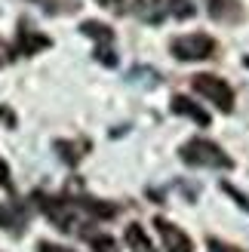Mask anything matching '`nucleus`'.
I'll use <instances>...</instances> for the list:
<instances>
[{
    "label": "nucleus",
    "mask_w": 249,
    "mask_h": 252,
    "mask_svg": "<svg viewBox=\"0 0 249 252\" xmlns=\"http://www.w3.org/2000/svg\"><path fill=\"white\" fill-rule=\"evenodd\" d=\"M169 53L179 62H203V59H213L216 40L209 34H203V31H194V34L176 37V40L169 43Z\"/></svg>",
    "instance_id": "obj_2"
},
{
    "label": "nucleus",
    "mask_w": 249,
    "mask_h": 252,
    "mask_svg": "<svg viewBox=\"0 0 249 252\" xmlns=\"http://www.w3.org/2000/svg\"><path fill=\"white\" fill-rule=\"evenodd\" d=\"M77 0H46V12H74Z\"/></svg>",
    "instance_id": "obj_16"
},
{
    "label": "nucleus",
    "mask_w": 249,
    "mask_h": 252,
    "mask_svg": "<svg viewBox=\"0 0 249 252\" xmlns=\"http://www.w3.org/2000/svg\"><path fill=\"white\" fill-rule=\"evenodd\" d=\"M77 203H80L83 212H90V216H95V219H114V216H117V206H114V203H105V200L90 197V194H83Z\"/></svg>",
    "instance_id": "obj_11"
},
{
    "label": "nucleus",
    "mask_w": 249,
    "mask_h": 252,
    "mask_svg": "<svg viewBox=\"0 0 249 252\" xmlns=\"http://www.w3.org/2000/svg\"><path fill=\"white\" fill-rule=\"evenodd\" d=\"M191 83H194V90L203 98H209V102L221 111V114H231L234 111V90H231L228 80L216 77V74H194Z\"/></svg>",
    "instance_id": "obj_3"
},
{
    "label": "nucleus",
    "mask_w": 249,
    "mask_h": 252,
    "mask_svg": "<svg viewBox=\"0 0 249 252\" xmlns=\"http://www.w3.org/2000/svg\"><path fill=\"white\" fill-rule=\"evenodd\" d=\"M6 59H9V53H6L3 46H0V62H6Z\"/></svg>",
    "instance_id": "obj_23"
},
{
    "label": "nucleus",
    "mask_w": 249,
    "mask_h": 252,
    "mask_svg": "<svg viewBox=\"0 0 249 252\" xmlns=\"http://www.w3.org/2000/svg\"><path fill=\"white\" fill-rule=\"evenodd\" d=\"M179 157L188 166H203V169H234V160L225 154V148L216 145L213 138H191L179 148Z\"/></svg>",
    "instance_id": "obj_1"
},
{
    "label": "nucleus",
    "mask_w": 249,
    "mask_h": 252,
    "mask_svg": "<svg viewBox=\"0 0 249 252\" xmlns=\"http://www.w3.org/2000/svg\"><path fill=\"white\" fill-rule=\"evenodd\" d=\"M95 3H102L111 12H123V9H126V0H95Z\"/></svg>",
    "instance_id": "obj_20"
},
{
    "label": "nucleus",
    "mask_w": 249,
    "mask_h": 252,
    "mask_svg": "<svg viewBox=\"0 0 249 252\" xmlns=\"http://www.w3.org/2000/svg\"><path fill=\"white\" fill-rule=\"evenodd\" d=\"M221 188H225V194H228V197L234 200V203H237V206H243V209L249 212V197H246L243 191H237V188H234V185H228V182L221 185Z\"/></svg>",
    "instance_id": "obj_17"
},
{
    "label": "nucleus",
    "mask_w": 249,
    "mask_h": 252,
    "mask_svg": "<svg viewBox=\"0 0 249 252\" xmlns=\"http://www.w3.org/2000/svg\"><path fill=\"white\" fill-rule=\"evenodd\" d=\"M90 246H93V252H120L117 243H114V237H105V234L90 237Z\"/></svg>",
    "instance_id": "obj_15"
},
{
    "label": "nucleus",
    "mask_w": 249,
    "mask_h": 252,
    "mask_svg": "<svg viewBox=\"0 0 249 252\" xmlns=\"http://www.w3.org/2000/svg\"><path fill=\"white\" fill-rule=\"evenodd\" d=\"M22 224H25V216L12 206V203H0V228L3 231H22Z\"/></svg>",
    "instance_id": "obj_12"
},
{
    "label": "nucleus",
    "mask_w": 249,
    "mask_h": 252,
    "mask_svg": "<svg viewBox=\"0 0 249 252\" xmlns=\"http://www.w3.org/2000/svg\"><path fill=\"white\" fill-rule=\"evenodd\" d=\"M126 243H129L132 252H157L151 246V240H148V234H145L142 224H129V228H126Z\"/></svg>",
    "instance_id": "obj_13"
},
{
    "label": "nucleus",
    "mask_w": 249,
    "mask_h": 252,
    "mask_svg": "<svg viewBox=\"0 0 249 252\" xmlns=\"http://www.w3.org/2000/svg\"><path fill=\"white\" fill-rule=\"evenodd\" d=\"M80 34L98 43V46H95V59L102 62L105 68H114V65H117V56H114V31H111L105 22L86 19V22H80Z\"/></svg>",
    "instance_id": "obj_4"
},
{
    "label": "nucleus",
    "mask_w": 249,
    "mask_h": 252,
    "mask_svg": "<svg viewBox=\"0 0 249 252\" xmlns=\"http://www.w3.org/2000/svg\"><path fill=\"white\" fill-rule=\"evenodd\" d=\"M169 108H172V114H182V117H191L197 126H209V114L203 108H197L188 95H172V102H169Z\"/></svg>",
    "instance_id": "obj_9"
},
{
    "label": "nucleus",
    "mask_w": 249,
    "mask_h": 252,
    "mask_svg": "<svg viewBox=\"0 0 249 252\" xmlns=\"http://www.w3.org/2000/svg\"><path fill=\"white\" fill-rule=\"evenodd\" d=\"M209 3V16L216 22H225V25H234L243 19V9H240V0H206Z\"/></svg>",
    "instance_id": "obj_8"
},
{
    "label": "nucleus",
    "mask_w": 249,
    "mask_h": 252,
    "mask_svg": "<svg viewBox=\"0 0 249 252\" xmlns=\"http://www.w3.org/2000/svg\"><path fill=\"white\" fill-rule=\"evenodd\" d=\"M206 246H209V252H240L237 246H231V243H225V240H218V237H209Z\"/></svg>",
    "instance_id": "obj_18"
},
{
    "label": "nucleus",
    "mask_w": 249,
    "mask_h": 252,
    "mask_svg": "<svg viewBox=\"0 0 249 252\" xmlns=\"http://www.w3.org/2000/svg\"><path fill=\"white\" fill-rule=\"evenodd\" d=\"M0 120H6L9 126H16V117H12V111H6V108H0Z\"/></svg>",
    "instance_id": "obj_22"
},
{
    "label": "nucleus",
    "mask_w": 249,
    "mask_h": 252,
    "mask_svg": "<svg viewBox=\"0 0 249 252\" xmlns=\"http://www.w3.org/2000/svg\"><path fill=\"white\" fill-rule=\"evenodd\" d=\"M166 6L176 19H194V12H197L191 0H166Z\"/></svg>",
    "instance_id": "obj_14"
},
{
    "label": "nucleus",
    "mask_w": 249,
    "mask_h": 252,
    "mask_svg": "<svg viewBox=\"0 0 249 252\" xmlns=\"http://www.w3.org/2000/svg\"><path fill=\"white\" fill-rule=\"evenodd\" d=\"M53 148H56V154L62 157V163L77 166V163L93 151V142H90V138H74V142H71V138H56Z\"/></svg>",
    "instance_id": "obj_7"
},
{
    "label": "nucleus",
    "mask_w": 249,
    "mask_h": 252,
    "mask_svg": "<svg viewBox=\"0 0 249 252\" xmlns=\"http://www.w3.org/2000/svg\"><path fill=\"white\" fill-rule=\"evenodd\" d=\"M246 68H249V56H246Z\"/></svg>",
    "instance_id": "obj_24"
},
{
    "label": "nucleus",
    "mask_w": 249,
    "mask_h": 252,
    "mask_svg": "<svg viewBox=\"0 0 249 252\" xmlns=\"http://www.w3.org/2000/svg\"><path fill=\"white\" fill-rule=\"evenodd\" d=\"M154 228H157V234H160V240H163V249H166V252H194L191 237L185 234L179 224H172V221H166L163 216H157V219H154Z\"/></svg>",
    "instance_id": "obj_5"
},
{
    "label": "nucleus",
    "mask_w": 249,
    "mask_h": 252,
    "mask_svg": "<svg viewBox=\"0 0 249 252\" xmlns=\"http://www.w3.org/2000/svg\"><path fill=\"white\" fill-rule=\"evenodd\" d=\"M135 16L145 25H160L166 16V6H163V0H135Z\"/></svg>",
    "instance_id": "obj_10"
},
{
    "label": "nucleus",
    "mask_w": 249,
    "mask_h": 252,
    "mask_svg": "<svg viewBox=\"0 0 249 252\" xmlns=\"http://www.w3.org/2000/svg\"><path fill=\"white\" fill-rule=\"evenodd\" d=\"M53 46V40H49L46 34L34 31L28 22H19V31H16V49L22 56H37L40 49H49Z\"/></svg>",
    "instance_id": "obj_6"
},
{
    "label": "nucleus",
    "mask_w": 249,
    "mask_h": 252,
    "mask_svg": "<svg viewBox=\"0 0 249 252\" xmlns=\"http://www.w3.org/2000/svg\"><path fill=\"white\" fill-rule=\"evenodd\" d=\"M0 188H6V191L12 194V179H9V166H6L3 157H0Z\"/></svg>",
    "instance_id": "obj_19"
},
{
    "label": "nucleus",
    "mask_w": 249,
    "mask_h": 252,
    "mask_svg": "<svg viewBox=\"0 0 249 252\" xmlns=\"http://www.w3.org/2000/svg\"><path fill=\"white\" fill-rule=\"evenodd\" d=\"M37 252H71V249L56 246V243H37Z\"/></svg>",
    "instance_id": "obj_21"
}]
</instances>
